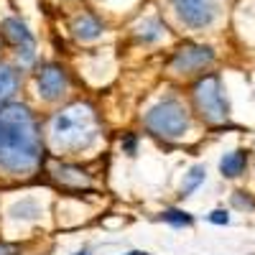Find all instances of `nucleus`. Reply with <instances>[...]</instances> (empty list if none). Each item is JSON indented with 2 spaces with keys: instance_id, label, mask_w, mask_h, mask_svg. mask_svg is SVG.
Segmentation results:
<instances>
[{
  "instance_id": "obj_6",
  "label": "nucleus",
  "mask_w": 255,
  "mask_h": 255,
  "mask_svg": "<svg viewBox=\"0 0 255 255\" xmlns=\"http://www.w3.org/2000/svg\"><path fill=\"white\" fill-rule=\"evenodd\" d=\"M215 61V54H212V49L207 46H181L171 61L174 72H181V74H191V72H202L204 67H209V64Z\"/></svg>"
},
{
  "instance_id": "obj_15",
  "label": "nucleus",
  "mask_w": 255,
  "mask_h": 255,
  "mask_svg": "<svg viewBox=\"0 0 255 255\" xmlns=\"http://www.w3.org/2000/svg\"><path fill=\"white\" fill-rule=\"evenodd\" d=\"M13 212H20V215H15V217H23V220H33V217H38V215H41L36 202H20V204H15V207H13Z\"/></svg>"
},
{
  "instance_id": "obj_16",
  "label": "nucleus",
  "mask_w": 255,
  "mask_h": 255,
  "mask_svg": "<svg viewBox=\"0 0 255 255\" xmlns=\"http://www.w3.org/2000/svg\"><path fill=\"white\" fill-rule=\"evenodd\" d=\"M209 222H215V225H227V222H230V217H227V212L215 209V212L209 215Z\"/></svg>"
},
{
  "instance_id": "obj_8",
  "label": "nucleus",
  "mask_w": 255,
  "mask_h": 255,
  "mask_svg": "<svg viewBox=\"0 0 255 255\" xmlns=\"http://www.w3.org/2000/svg\"><path fill=\"white\" fill-rule=\"evenodd\" d=\"M3 33L5 38L10 41V44H15L18 54L23 56V61H33V51H36V44H33V36L31 31L26 28V23L20 18H5V23H3Z\"/></svg>"
},
{
  "instance_id": "obj_7",
  "label": "nucleus",
  "mask_w": 255,
  "mask_h": 255,
  "mask_svg": "<svg viewBox=\"0 0 255 255\" xmlns=\"http://www.w3.org/2000/svg\"><path fill=\"white\" fill-rule=\"evenodd\" d=\"M36 84H38V95L44 100H49V102L61 100L64 95H67V87H69L67 74H64L59 67H54V64H49V67H44L38 72Z\"/></svg>"
},
{
  "instance_id": "obj_14",
  "label": "nucleus",
  "mask_w": 255,
  "mask_h": 255,
  "mask_svg": "<svg viewBox=\"0 0 255 255\" xmlns=\"http://www.w3.org/2000/svg\"><path fill=\"white\" fill-rule=\"evenodd\" d=\"M163 222L174 225V227H189L194 222V217L189 215V212H181V209H166L163 212Z\"/></svg>"
},
{
  "instance_id": "obj_12",
  "label": "nucleus",
  "mask_w": 255,
  "mask_h": 255,
  "mask_svg": "<svg viewBox=\"0 0 255 255\" xmlns=\"http://www.w3.org/2000/svg\"><path fill=\"white\" fill-rule=\"evenodd\" d=\"M163 23L158 18H148V20H143V23L138 26V36L143 38V41H158L161 36H163Z\"/></svg>"
},
{
  "instance_id": "obj_2",
  "label": "nucleus",
  "mask_w": 255,
  "mask_h": 255,
  "mask_svg": "<svg viewBox=\"0 0 255 255\" xmlns=\"http://www.w3.org/2000/svg\"><path fill=\"white\" fill-rule=\"evenodd\" d=\"M51 135L54 143L64 151H82V148H90L97 138V118L92 113L90 105H69L64 108L51 125Z\"/></svg>"
},
{
  "instance_id": "obj_11",
  "label": "nucleus",
  "mask_w": 255,
  "mask_h": 255,
  "mask_svg": "<svg viewBox=\"0 0 255 255\" xmlns=\"http://www.w3.org/2000/svg\"><path fill=\"white\" fill-rule=\"evenodd\" d=\"M15 87H18V77L10 67H3L0 64V102H5L15 95Z\"/></svg>"
},
{
  "instance_id": "obj_3",
  "label": "nucleus",
  "mask_w": 255,
  "mask_h": 255,
  "mask_svg": "<svg viewBox=\"0 0 255 255\" xmlns=\"http://www.w3.org/2000/svg\"><path fill=\"white\" fill-rule=\"evenodd\" d=\"M145 125L151 133H156L166 140H176L189 130V115L179 100L166 97L145 113Z\"/></svg>"
},
{
  "instance_id": "obj_17",
  "label": "nucleus",
  "mask_w": 255,
  "mask_h": 255,
  "mask_svg": "<svg viewBox=\"0 0 255 255\" xmlns=\"http://www.w3.org/2000/svg\"><path fill=\"white\" fill-rule=\"evenodd\" d=\"M15 250L13 248H8V245H0V255H13Z\"/></svg>"
},
{
  "instance_id": "obj_10",
  "label": "nucleus",
  "mask_w": 255,
  "mask_h": 255,
  "mask_svg": "<svg viewBox=\"0 0 255 255\" xmlns=\"http://www.w3.org/2000/svg\"><path fill=\"white\" fill-rule=\"evenodd\" d=\"M245 166H248V156H245L243 151H232V153H227V156L220 161V171H222V176H227V179H235V176H240V174L245 171Z\"/></svg>"
},
{
  "instance_id": "obj_1",
  "label": "nucleus",
  "mask_w": 255,
  "mask_h": 255,
  "mask_svg": "<svg viewBox=\"0 0 255 255\" xmlns=\"http://www.w3.org/2000/svg\"><path fill=\"white\" fill-rule=\"evenodd\" d=\"M41 158V133L26 105H5L0 110V166L26 174Z\"/></svg>"
},
{
  "instance_id": "obj_9",
  "label": "nucleus",
  "mask_w": 255,
  "mask_h": 255,
  "mask_svg": "<svg viewBox=\"0 0 255 255\" xmlns=\"http://www.w3.org/2000/svg\"><path fill=\"white\" fill-rule=\"evenodd\" d=\"M72 31H74V36H77L79 41H95V38L102 36V23H100L95 15L84 13V15H79V18L74 20Z\"/></svg>"
},
{
  "instance_id": "obj_13",
  "label": "nucleus",
  "mask_w": 255,
  "mask_h": 255,
  "mask_svg": "<svg viewBox=\"0 0 255 255\" xmlns=\"http://www.w3.org/2000/svg\"><path fill=\"white\" fill-rule=\"evenodd\" d=\"M204 176H207L204 166H194V168H191V171L186 174V181H184V186H181V194H184V197H189L191 191H197V189H199V184L204 181Z\"/></svg>"
},
{
  "instance_id": "obj_5",
  "label": "nucleus",
  "mask_w": 255,
  "mask_h": 255,
  "mask_svg": "<svg viewBox=\"0 0 255 255\" xmlns=\"http://www.w3.org/2000/svg\"><path fill=\"white\" fill-rule=\"evenodd\" d=\"M179 20L191 28H204L217 18V0H171Z\"/></svg>"
},
{
  "instance_id": "obj_4",
  "label": "nucleus",
  "mask_w": 255,
  "mask_h": 255,
  "mask_svg": "<svg viewBox=\"0 0 255 255\" xmlns=\"http://www.w3.org/2000/svg\"><path fill=\"white\" fill-rule=\"evenodd\" d=\"M194 100L207 123H222L227 118V100L222 95L220 74H207L204 79H199L194 84Z\"/></svg>"
}]
</instances>
